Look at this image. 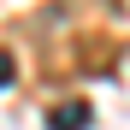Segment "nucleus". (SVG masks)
Instances as JSON below:
<instances>
[{
    "instance_id": "f257e3e1",
    "label": "nucleus",
    "mask_w": 130,
    "mask_h": 130,
    "mask_svg": "<svg viewBox=\"0 0 130 130\" xmlns=\"http://www.w3.org/2000/svg\"><path fill=\"white\" fill-rule=\"evenodd\" d=\"M47 130H89V106H83V101L53 106V112H47Z\"/></svg>"
},
{
    "instance_id": "f03ea898",
    "label": "nucleus",
    "mask_w": 130,
    "mask_h": 130,
    "mask_svg": "<svg viewBox=\"0 0 130 130\" xmlns=\"http://www.w3.org/2000/svg\"><path fill=\"white\" fill-rule=\"evenodd\" d=\"M6 83H12V53L0 47V89H6Z\"/></svg>"
}]
</instances>
